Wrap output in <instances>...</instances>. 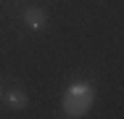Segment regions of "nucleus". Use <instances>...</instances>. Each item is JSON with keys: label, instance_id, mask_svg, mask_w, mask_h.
<instances>
[{"label": "nucleus", "instance_id": "obj_1", "mask_svg": "<svg viewBox=\"0 0 124 119\" xmlns=\"http://www.w3.org/2000/svg\"><path fill=\"white\" fill-rule=\"evenodd\" d=\"M93 101H95V90L90 82H71L63 93V114L71 119L85 117L90 111Z\"/></svg>", "mask_w": 124, "mask_h": 119}, {"label": "nucleus", "instance_id": "obj_2", "mask_svg": "<svg viewBox=\"0 0 124 119\" xmlns=\"http://www.w3.org/2000/svg\"><path fill=\"white\" fill-rule=\"evenodd\" d=\"M24 24L29 29H42V26L48 24V16H45L42 8H26L24 11Z\"/></svg>", "mask_w": 124, "mask_h": 119}, {"label": "nucleus", "instance_id": "obj_3", "mask_svg": "<svg viewBox=\"0 0 124 119\" xmlns=\"http://www.w3.org/2000/svg\"><path fill=\"white\" fill-rule=\"evenodd\" d=\"M5 101H8V106H11V109H24L26 103H29V98H26V93L21 90V87L8 90V93H5Z\"/></svg>", "mask_w": 124, "mask_h": 119}, {"label": "nucleus", "instance_id": "obj_4", "mask_svg": "<svg viewBox=\"0 0 124 119\" xmlns=\"http://www.w3.org/2000/svg\"><path fill=\"white\" fill-rule=\"evenodd\" d=\"M0 98H3V87H0Z\"/></svg>", "mask_w": 124, "mask_h": 119}]
</instances>
